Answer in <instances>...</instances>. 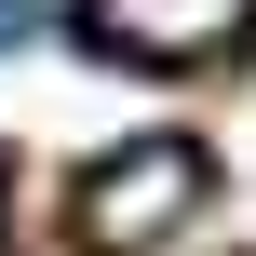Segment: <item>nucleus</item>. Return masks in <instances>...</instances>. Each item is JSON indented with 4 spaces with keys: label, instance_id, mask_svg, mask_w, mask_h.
<instances>
[{
    "label": "nucleus",
    "instance_id": "3",
    "mask_svg": "<svg viewBox=\"0 0 256 256\" xmlns=\"http://www.w3.org/2000/svg\"><path fill=\"white\" fill-rule=\"evenodd\" d=\"M0 40H27V0H0Z\"/></svg>",
    "mask_w": 256,
    "mask_h": 256
},
{
    "label": "nucleus",
    "instance_id": "1",
    "mask_svg": "<svg viewBox=\"0 0 256 256\" xmlns=\"http://www.w3.org/2000/svg\"><path fill=\"white\" fill-rule=\"evenodd\" d=\"M81 216H94V243H108V256H176V230L202 216V148H189V135L122 148V162L81 189Z\"/></svg>",
    "mask_w": 256,
    "mask_h": 256
},
{
    "label": "nucleus",
    "instance_id": "2",
    "mask_svg": "<svg viewBox=\"0 0 256 256\" xmlns=\"http://www.w3.org/2000/svg\"><path fill=\"white\" fill-rule=\"evenodd\" d=\"M256 27V0H94V40L135 54V68H189V54H230Z\"/></svg>",
    "mask_w": 256,
    "mask_h": 256
}]
</instances>
